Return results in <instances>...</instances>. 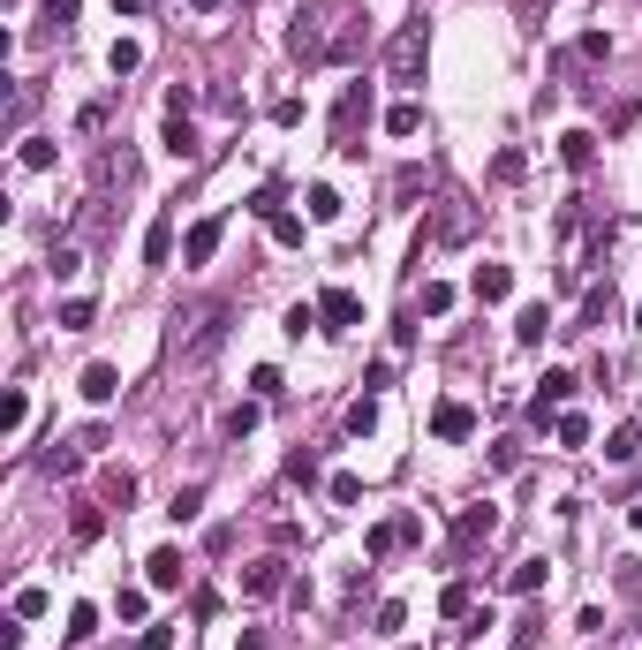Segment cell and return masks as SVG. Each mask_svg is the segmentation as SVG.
<instances>
[{
	"instance_id": "29",
	"label": "cell",
	"mask_w": 642,
	"mask_h": 650,
	"mask_svg": "<svg viewBox=\"0 0 642 650\" xmlns=\"http://www.w3.org/2000/svg\"><path fill=\"white\" fill-rule=\"evenodd\" d=\"M522 174H529V152H514V144H507V152H499V159H491V182H522Z\"/></svg>"
},
{
	"instance_id": "21",
	"label": "cell",
	"mask_w": 642,
	"mask_h": 650,
	"mask_svg": "<svg viewBox=\"0 0 642 650\" xmlns=\"http://www.w3.org/2000/svg\"><path fill=\"white\" fill-rule=\"evenodd\" d=\"M363 53V23H340L333 38H325V61H355Z\"/></svg>"
},
{
	"instance_id": "10",
	"label": "cell",
	"mask_w": 642,
	"mask_h": 650,
	"mask_svg": "<svg viewBox=\"0 0 642 650\" xmlns=\"http://www.w3.org/2000/svg\"><path fill=\"white\" fill-rule=\"evenodd\" d=\"M182 575H189V560L174 545H159L152 560H144V582H152V590H182Z\"/></svg>"
},
{
	"instance_id": "32",
	"label": "cell",
	"mask_w": 642,
	"mask_h": 650,
	"mask_svg": "<svg viewBox=\"0 0 642 650\" xmlns=\"http://www.w3.org/2000/svg\"><path fill=\"white\" fill-rule=\"evenodd\" d=\"M446 310H454V288L446 280H423V318H446Z\"/></svg>"
},
{
	"instance_id": "4",
	"label": "cell",
	"mask_w": 642,
	"mask_h": 650,
	"mask_svg": "<svg viewBox=\"0 0 642 650\" xmlns=\"http://www.w3.org/2000/svg\"><path fill=\"white\" fill-rule=\"evenodd\" d=\"M575 386H582L575 371H544V386H537V401H529V416H537V424H559V409L575 401Z\"/></svg>"
},
{
	"instance_id": "9",
	"label": "cell",
	"mask_w": 642,
	"mask_h": 650,
	"mask_svg": "<svg viewBox=\"0 0 642 650\" xmlns=\"http://www.w3.org/2000/svg\"><path fill=\"white\" fill-rule=\"evenodd\" d=\"M469 431H476L469 401H439V409H431V439H469Z\"/></svg>"
},
{
	"instance_id": "14",
	"label": "cell",
	"mask_w": 642,
	"mask_h": 650,
	"mask_svg": "<svg viewBox=\"0 0 642 650\" xmlns=\"http://www.w3.org/2000/svg\"><path fill=\"white\" fill-rule=\"evenodd\" d=\"M23 424H31V386H8V401H0V439H23Z\"/></svg>"
},
{
	"instance_id": "30",
	"label": "cell",
	"mask_w": 642,
	"mask_h": 650,
	"mask_svg": "<svg viewBox=\"0 0 642 650\" xmlns=\"http://www.w3.org/2000/svg\"><path fill=\"white\" fill-rule=\"evenodd\" d=\"M84 469V446H61L53 439V454H46V477H76Z\"/></svg>"
},
{
	"instance_id": "25",
	"label": "cell",
	"mask_w": 642,
	"mask_h": 650,
	"mask_svg": "<svg viewBox=\"0 0 642 650\" xmlns=\"http://www.w3.org/2000/svg\"><path fill=\"white\" fill-rule=\"evenodd\" d=\"M106 69H114V76H136V69H144V46H136V38H114V53H106Z\"/></svg>"
},
{
	"instance_id": "35",
	"label": "cell",
	"mask_w": 642,
	"mask_h": 650,
	"mask_svg": "<svg viewBox=\"0 0 642 650\" xmlns=\"http://www.w3.org/2000/svg\"><path fill=\"white\" fill-rule=\"evenodd\" d=\"M393 545H401V530H393V522H378V530L371 537H363V560H386V552Z\"/></svg>"
},
{
	"instance_id": "44",
	"label": "cell",
	"mask_w": 642,
	"mask_h": 650,
	"mask_svg": "<svg viewBox=\"0 0 642 650\" xmlns=\"http://www.w3.org/2000/svg\"><path fill=\"white\" fill-rule=\"evenodd\" d=\"M310 477H318V454H310V446H303V454H288V484H310Z\"/></svg>"
},
{
	"instance_id": "51",
	"label": "cell",
	"mask_w": 642,
	"mask_h": 650,
	"mask_svg": "<svg viewBox=\"0 0 642 650\" xmlns=\"http://www.w3.org/2000/svg\"><path fill=\"white\" fill-rule=\"evenodd\" d=\"M310 325H318V303H295V310H288V333H295V341H303Z\"/></svg>"
},
{
	"instance_id": "19",
	"label": "cell",
	"mask_w": 642,
	"mask_h": 650,
	"mask_svg": "<svg viewBox=\"0 0 642 650\" xmlns=\"http://www.w3.org/2000/svg\"><path fill=\"white\" fill-rule=\"evenodd\" d=\"M544 333H552V310H544V303H529L522 318H514V341H522V348H537Z\"/></svg>"
},
{
	"instance_id": "26",
	"label": "cell",
	"mask_w": 642,
	"mask_h": 650,
	"mask_svg": "<svg viewBox=\"0 0 642 650\" xmlns=\"http://www.w3.org/2000/svg\"><path fill=\"white\" fill-rule=\"evenodd\" d=\"M91 318H99V303H91V295H68V303H61V333H84Z\"/></svg>"
},
{
	"instance_id": "53",
	"label": "cell",
	"mask_w": 642,
	"mask_h": 650,
	"mask_svg": "<svg viewBox=\"0 0 642 650\" xmlns=\"http://www.w3.org/2000/svg\"><path fill=\"white\" fill-rule=\"evenodd\" d=\"M114 16H144V0H114Z\"/></svg>"
},
{
	"instance_id": "7",
	"label": "cell",
	"mask_w": 642,
	"mask_h": 650,
	"mask_svg": "<svg viewBox=\"0 0 642 650\" xmlns=\"http://www.w3.org/2000/svg\"><path fill=\"white\" fill-rule=\"evenodd\" d=\"M220 235H227V220L220 212H212V220H197L182 235V265H212V250H220Z\"/></svg>"
},
{
	"instance_id": "43",
	"label": "cell",
	"mask_w": 642,
	"mask_h": 650,
	"mask_svg": "<svg viewBox=\"0 0 642 650\" xmlns=\"http://www.w3.org/2000/svg\"><path fill=\"white\" fill-rule=\"evenodd\" d=\"M575 53H582V61H612V38H605V31H582Z\"/></svg>"
},
{
	"instance_id": "3",
	"label": "cell",
	"mask_w": 642,
	"mask_h": 650,
	"mask_svg": "<svg viewBox=\"0 0 642 650\" xmlns=\"http://www.w3.org/2000/svg\"><path fill=\"white\" fill-rule=\"evenodd\" d=\"M491 537H499V507H461L454 514V552H476V545H491Z\"/></svg>"
},
{
	"instance_id": "23",
	"label": "cell",
	"mask_w": 642,
	"mask_h": 650,
	"mask_svg": "<svg viewBox=\"0 0 642 650\" xmlns=\"http://www.w3.org/2000/svg\"><path fill=\"white\" fill-rule=\"evenodd\" d=\"M99 635V605H68V650Z\"/></svg>"
},
{
	"instance_id": "55",
	"label": "cell",
	"mask_w": 642,
	"mask_h": 650,
	"mask_svg": "<svg viewBox=\"0 0 642 650\" xmlns=\"http://www.w3.org/2000/svg\"><path fill=\"white\" fill-rule=\"evenodd\" d=\"M627 530H642V499H635V507H627Z\"/></svg>"
},
{
	"instance_id": "16",
	"label": "cell",
	"mask_w": 642,
	"mask_h": 650,
	"mask_svg": "<svg viewBox=\"0 0 642 650\" xmlns=\"http://www.w3.org/2000/svg\"><path fill=\"white\" fill-rule=\"evenodd\" d=\"M159 144H167V152H174V159H182V167H189V159H197V152H204V144H197V129H189V121H182V114H167V129H159Z\"/></svg>"
},
{
	"instance_id": "46",
	"label": "cell",
	"mask_w": 642,
	"mask_h": 650,
	"mask_svg": "<svg viewBox=\"0 0 642 650\" xmlns=\"http://www.w3.org/2000/svg\"><path fill=\"white\" fill-rule=\"evenodd\" d=\"M189 106H197V84H167V114L189 121Z\"/></svg>"
},
{
	"instance_id": "48",
	"label": "cell",
	"mask_w": 642,
	"mask_h": 650,
	"mask_svg": "<svg viewBox=\"0 0 642 650\" xmlns=\"http://www.w3.org/2000/svg\"><path fill=\"white\" fill-rule=\"evenodd\" d=\"M250 212H257V220H272V212H280V182H265V189H257V197H250Z\"/></svg>"
},
{
	"instance_id": "40",
	"label": "cell",
	"mask_w": 642,
	"mask_h": 650,
	"mask_svg": "<svg viewBox=\"0 0 642 650\" xmlns=\"http://www.w3.org/2000/svg\"><path fill=\"white\" fill-rule=\"evenodd\" d=\"M250 394L257 401H280V371H272V363H257V371H250Z\"/></svg>"
},
{
	"instance_id": "33",
	"label": "cell",
	"mask_w": 642,
	"mask_h": 650,
	"mask_svg": "<svg viewBox=\"0 0 642 650\" xmlns=\"http://www.w3.org/2000/svg\"><path fill=\"white\" fill-rule=\"evenodd\" d=\"M46 273H53V280H76V273H84V250H68V242H61V250L46 257Z\"/></svg>"
},
{
	"instance_id": "39",
	"label": "cell",
	"mask_w": 642,
	"mask_h": 650,
	"mask_svg": "<svg viewBox=\"0 0 642 650\" xmlns=\"http://www.w3.org/2000/svg\"><path fill=\"white\" fill-rule=\"evenodd\" d=\"M68 530H76V545H91V537L106 530V514H99V507H76V522H68Z\"/></svg>"
},
{
	"instance_id": "50",
	"label": "cell",
	"mask_w": 642,
	"mask_h": 650,
	"mask_svg": "<svg viewBox=\"0 0 642 650\" xmlns=\"http://www.w3.org/2000/svg\"><path fill=\"white\" fill-rule=\"evenodd\" d=\"M272 121H280V129H295V121H303V99H295V91H288V99H272Z\"/></svg>"
},
{
	"instance_id": "45",
	"label": "cell",
	"mask_w": 642,
	"mask_h": 650,
	"mask_svg": "<svg viewBox=\"0 0 642 650\" xmlns=\"http://www.w3.org/2000/svg\"><path fill=\"white\" fill-rule=\"evenodd\" d=\"M461 235H469V212H461V205L439 212V242H461Z\"/></svg>"
},
{
	"instance_id": "5",
	"label": "cell",
	"mask_w": 642,
	"mask_h": 650,
	"mask_svg": "<svg viewBox=\"0 0 642 650\" xmlns=\"http://www.w3.org/2000/svg\"><path fill=\"white\" fill-rule=\"evenodd\" d=\"M318 318H325V333H355V325H363V295H355V288H325Z\"/></svg>"
},
{
	"instance_id": "49",
	"label": "cell",
	"mask_w": 642,
	"mask_h": 650,
	"mask_svg": "<svg viewBox=\"0 0 642 650\" xmlns=\"http://www.w3.org/2000/svg\"><path fill=\"white\" fill-rule=\"evenodd\" d=\"M378 424V409H371V394H363V401H355V409H348V431H355V439H363V431H371Z\"/></svg>"
},
{
	"instance_id": "6",
	"label": "cell",
	"mask_w": 642,
	"mask_h": 650,
	"mask_svg": "<svg viewBox=\"0 0 642 650\" xmlns=\"http://www.w3.org/2000/svg\"><path fill=\"white\" fill-rule=\"evenodd\" d=\"M220 341H227V303H212V310L197 318V333H189V348H182V356H189V363H204Z\"/></svg>"
},
{
	"instance_id": "34",
	"label": "cell",
	"mask_w": 642,
	"mask_h": 650,
	"mask_svg": "<svg viewBox=\"0 0 642 650\" xmlns=\"http://www.w3.org/2000/svg\"><path fill=\"white\" fill-rule=\"evenodd\" d=\"M552 439H559V446H590V416H559Z\"/></svg>"
},
{
	"instance_id": "24",
	"label": "cell",
	"mask_w": 642,
	"mask_h": 650,
	"mask_svg": "<svg viewBox=\"0 0 642 650\" xmlns=\"http://www.w3.org/2000/svg\"><path fill=\"white\" fill-rule=\"evenodd\" d=\"M265 227H272V242H280V250H303V220H295V212H288V205L272 212V220H265Z\"/></svg>"
},
{
	"instance_id": "31",
	"label": "cell",
	"mask_w": 642,
	"mask_h": 650,
	"mask_svg": "<svg viewBox=\"0 0 642 650\" xmlns=\"http://www.w3.org/2000/svg\"><path fill=\"white\" fill-rule=\"evenodd\" d=\"M99 492H106V507H129V499H136V477H129V469H106Z\"/></svg>"
},
{
	"instance_id": "1",
	"label": "cell",
	"mask_w": 642,
	"mask_h": 650,
	"mask_svg": "<svg viewBox=\"0 0 642 650\" xmlns=\"http://www.w3.org/2000/svg\"><path fill=\"white\" fill-rule=\"evenodd\" d=\"M423 61H431V23H401V31L386 38V84H401V91H416L423 84Z\"/></svg>"
},
{
	"instance_id": "56",
	"label": "cell",
	"mask_w": 642,
	"mask_h": 650,
	"mask_svg": "<svg viewBox=\"0 0 642 650\" xmlns=\"http://www.w3.org/2000/svg\"><path fill=\"white\" fill-rule=\"evenodd\" d=\"M635 333H642V303H635Z\"/></svg>"
},
{
	"instance_id": "8",
	"label": "cell",
	"mask_w": 642,
	"mask_h": 650,
	"mask_svg": "<svg viewBox=\"0 0 642 650\" xmlns=\"http://www.w3.org/2000/svg\"><path fill=\"white\" fill-rule=\"evenodd\" d=\"M76 394H84L91 409H106V401L121 394V371H114V363H84V378H76Z\"/></svg>"
},
{
	"instance_id": "42",
	"label": "cell",
	"mask_w": 642,
	"mask_h": 650,
	"mask_svg": "<svg viewBox=\"0 0 642 650\" xmlns=\"http://www.w3.org/2000/svg\"><path fill=\"white\" fill-rule=\"evenodd\" d=\"M38 613H46V590H38V582H23V590H16V620H38Z\"/></svg>"
},
{
	"instance_id": "2",
	"label": "cell",
	"mask_w": 642,
	"mask_h": 650,
	"mask_svg": "<svg viewBox=\"0 0 642 650\" xmlns=\"http://www.w3.org/2000/svg\"><path fill=\"white\" fill-rule=\"evenodd\" d=\"M363 129H371V84L355 76V84L340 91V106H333V152L340 159H363Z\"/></svg>"
},
{
	"instance_id": "22",
	"label": "cell",
	"mask_w": 642,
	"mask_h": 650,
	"mask_svg": "<svg viewBox=\"0 0 642 650\" xmlns=\"http://www.w3.org/2000/svg\"><path fill=\"white\" fill-rule=\"evenodd\" d=\"M340 212H348V205H340V189H333V182H318V189H310V220H318V227H333Z\"/></svg>"
},
{
	"instance_id": "52",
	"label": "cell",
	"mask_w": 642,
	"mask_h": 650,
	"mask_svg": "<svg viewBox=\"0 0 642 650\" xmlns=\"http://www.w3.org/2000/svg\"><path fill=\"white\" fill-rule=\"evenodd\" d=\"M129 650H174V628H144V635H136Z\"/></svg>"
},
{
	"instance_id": "28",
	"label": "cell",
	"mask_w": 642,
	"mask_h": 650,
	"mask_svg": "<svg viewBox=\"0 0 642 650\" xmlns=\"http://www.w3.org/2000/svg\"><path fill=\"white\" fill-rule=\"evenodd\" d=\"M439 613H446V620H469V613H476V590H469V582H446Z\"/></svg>"
},
{
	"instance_id": "41",
	"label": "cell",
	"mask_w": 642,
	"mask_h": 650,
	"mask_svg": "<svg viewBox=\"0 0 642 650\" xmlns=\"http://www.w3.org/2000/svg\"><path fill=\"white\" fill-rule=\"evenodd\" d=\"M257 431V401H242V409H227V439H250Z\"/></svg>"
},
{
	"instance_id": "15",
	"label": "cell",
	"mask_w": 642,
	"mask_h": 650,
	"mask_svg": "<svg viewBox=\"0 0 642 650\" xmlns=\"http://www.w3.org/2000/svg\"><path fill=\"white\" fill-rule=\"evenodd\" d=\"M559 159H567L575 174H590L597 167V137H590V129H567V137H559Z\"/></svg>"
},
{
	"instance_id": "47",
	"label": "cell",
	"mask_w": 642,
	"mask_h": 650,
	"mask_svg": "<svg viewBox=\"0 0 642 650\" xmlns=\"http://www.w3.org/2000/svg\"><path fill=\"white\" fill-rule=\"evenodd\" d=\"M491 469H499V477H507V469H522V446L499 439V446H491Z\"/></svg>"
},
{
	"instance_id": "11",
	"label": "cell",
	"mask_w": 642,
	"mask_h": 650,
	"mask_svg": "<svg viewBox=\"0 0 642 650\" xmlns=\"http://www.w3.org/2000/svg\"><path fill=\"white\" fill-rule=\"evenodd\" d=\"M242 590H250V598H280V590H288V560H257V567H242Z\"/></svg>"
},
{
	"instance_id": "54",
	"label": "cell",
	"mask_w": 642,
	"mask_h": 650,
	"mask_svg": "<svg viewBox=\"0 0 642 650\" xmlns=\"http://www.w3.org/2000/svg\"><path fill=\"white\" fill-rule=\"evenodd\" d=\"M189 8H197V16H212V8H227V0H189Z\"/></svg>"
},
{
	"instance_id": "27",
	"label": "cell",
	"mask_w": 642,
	"mask_h": 650,
	"mask_svg": "<svg viewBox=\"0 0 642 650\" xmlns=\"http://www.w3.org/2000/svg\"><path fill=\"white\" fill-rule=\"evenodd\" d=\"M635 454H642V431H635V424H620V431L605 439V462H635Z\"/></svg>"
},
{
	"instance_id": "37",
	"label": "cell",
	"mask_w": 642,
	"mask_h": 650,
	"mask_svg": "<svg viewBox=\"0 0 642 650\" xmlns=\"http://www.w3.org/2000/svg\"><path fill=\"white\" fill-rule=\"evenodd\" d=\"M197 507H204V484H182V492H174V522H197Z\"/></svg>"
},
{
	"instance_id": "38",
	"label": "cell",
	"mask_w": 642,
	"mask_h": 650,
	"mask_svg": "<svg viewBox=\"0 0 642 650\" xmlns=\"http://www.w3.org/2000/svg\"><path fill=\"white\" fill-rule=\"evenodd\" d=\"M401 620H408V605H401V598H386V605L371 613V628H378V635H401Z\"/></svg>"
},
{
	"instance_id": "13",
	"label": "cell",
	"mask_w": 642,
	"mask_h": 650,
	"mask_svg": "<svg viewBox=\"0 0 642 650\" xmlns=\"http://www.w3.org/2000/svg\"><path fill=\"white\" fill-rule=\"evenodd\" d=\"M469 288H476V303H507L514 295V265H476Z\"/></svg>"
},
{
	"instance_id": "18",
	"label": "cell",
	"mask_w": 642,
	"mask_h": 650,
	"mask_svg": "<svg viewBox=\"0 0 642 650\" xmlns=\"http://www.w3.org/2000/svg\"><path fill=\"white\" fill-rule=\"evenodd\" d=\"M386 137H423V106L416 99H393L386 106Z\"/></svg>"
},
{
	"instance_id": "36",
	"label": "cell",
	"mask_w": 642,
	"mask_h": 650,
	"mask_svg": "<svg viewBox=\"0 0 642 650\" xmlns=\"http://www.w3.org/2000/svg\"><path fill=\"white\" fill-rule=\"evenodd\" d=\"M23 167H31V174H46V167H61V152H53L46 137H31V144H23Z\"/></svg>"
},
{
	"instance_id": "20",
	"label": "cell",
	"mask_w": 642,
	"mask_h": 650,
	"mask_svg": "<svg viewBox=\"0 0 642 650\" xmlns=\"http://www.w3.org/2000/svg\"><path fill=\"white\" fill-rule=\"evenodd\" d=\"M174 257V220H152L144 227V265H167Z\"/></svg>"
},
{
	"instance_id": "12",
	"label": "cell",
	"mask_w": 642,
	"mask_h": 650,
	"mask_svg": "<svg viewBox=\"0 0 642 650\" xmlns=\"http://www.w3.org/2000/svg\"><path fill=\"white\" fill-rule=\"evenodd\" d=\"M612 303H620V295H612V273H605V280H590V288H582V325H575V333L605 325V318H612Z\"/></svg>"
},
{
	"instance_id": "17",
	"label": "cell",
	"mask_w": 642,
	"mask_h": 650,
	"mask_svg": "<svg viewBox=\"0 0 642 650\" xmlns=\"http://www.w3.org/2000/svg\"><path fill=\"white\" fill-rule=\"evenodd\" d=\"M544 575H552L544 560H514V567H507V590H514V598H537V590H544Z\"/></svg>"
}]
</instances>
